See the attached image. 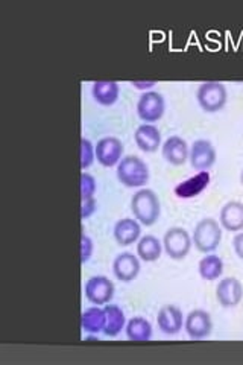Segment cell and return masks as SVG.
<instances>
[{"label":"cell","mask_w":243,"mask_h":365,"mask_svg":"<svg viewBox=\"0 0 243 365\" xmlns=\"http://www.w3.org/2000/svg\"><path fill=\"white\" fill-rule=\"evenodd\" d=\"M115 174L126 187H143L149 180V168L140 157L125 155L115 166Z\"/></svg>","instance_id":"2"},{"label":"cell","mask_w":243,"mask_h":365,"mask_svg":"<svg viewBox=\"0 0 243 365\" xmlns=\"http://www.w3.org/2000/svg\"><path fill=\"white\" fill-rule=\"evenodd\" d=\"M98 210V202L96 198H87L81 200V220H88L95 215Z\"/></svg>","instance_id":"28"},{"label":"cell","mask_w":243,"mask_h":365,"mask_svg":"<svg viewBox=\"0 0 243 365\" xmlns=\"http://www.w3.org/2000/svg\"><path fill=\"white\" fill-rule=\"evenodd\" d=\"M233 248L234 253L240 260H243V232H239L233 239Z\"/></svg>","instance_id":"29"},{"label":"cell","mask_w":243,"mask_h":365,"mask_svg":"<svg viewBox=\"0 0 243 365\" xmlns=\"http://www.w3.org/2000/svg\"><path fill=\"white\" fill-rule=\"evenodd\" d=\"M240 185L243 186V169H242V173H240Z\"/></svg>","instance_id":"31"},{"label":"cell","mask_w":243,"mask_h":365,"mask_svg":"<svg viewBox=\"0 0 243 365\" xmlns=\"http://www.w3.org/2000/svg\"><path fill=\"white\" fill-rule=\"evenodd\" d=\"M190 148L187 142L180 135H170L161 145V155L172 166H181L189 160Z\"/></svg>","instance_id":"13"},{"label":"cell","mask_w":243,"mask_h":365,"mask_svg":"<svg viewBox=\"0 0 243 365\" xmlns=\"http://www.w3.org/2000/svg\"><path fill=\"white\" fill-rule=\"evenodd\" d=\"M96 160L105 168L118 166L123 158V143L115 135H108L100 139L96 145Z\"/></svg>","instance_id":"8"},{"label":"cell","mask_w":243,"mask_h":365,"mask_svg":"<svg viewBox=\"0 0 243 365\" xmlns=\"http://www.w3.org/2000/svg\"><path fill=\"white\" fill-rule=\"evenodd\" d=\"M243 299V284L237 277H224L216 287V300L225 309L240 304Z\"/></svg>","instance_id":"11"},{"label":"cell","mask_w":243,"mask_h":365,"mask_svg":"<svg viewBox=\"0 0 243 365\" xmlns=\"http://www.w3.org/2000/svg\"><path fill=\"white\" fill-rule=\"evenodd\" d=\"M135 108L137 116L140 118V120H143L145 123H154L165 116L166 101L165 96L158 93V91H143L137 101Z\"/></svg>","instance_id":"5"},{"label":"cell","mask_w":243,"mask_h":365,"mask_svg":"<svg viewBox=\"0 0 243 365\" xmlns=\"http://www.w3.org/2000/svg\"><path fill=\"white\" fill-rule=\"evenodd\" d=\"M103 309H105V314H107V324H105V329H103V334L110 338L118 336L126 326L125 312L118 304H108V303L103 306Z\"/></svg>","instance_id":"24"},{"label":"cell","mask_w":243,"mask_h":365,"mask_svg":"<svg viewBox=\"0 0 243 365\" xmlns=\"http://www.w3.org/2000/svg\"><path fill=\"white\" fill-rule=\"evenodd\" d=\"M131 210L134 213V218L142 225H154L161 215L160 198L152 189H138L131 198Z\"/></svg>","instance_id":"1"},{"label":"cell","mask_w":243,"mask_h":365,"mask_svg":"<svg viewBox=\"0 0 243 365\" xmlns=\"http://www.w3.org/2000/svg\"><path fill=\"white\" fill-rule=\"evenodd\" d=\"M184 330H186L189 338L195 341L208 338L213 330L212 315L204 309L190 311L184 318Z\"/></svg>","instance_id":"7"},{"label":"cell","mask_w":243,"mask_h":365,"mask_svg":"<svg viewBox=\"0 0 243 365\" xmlns=\"http://www.w3.org/2000/svg\"><path fill=\"white\" fill-rule=\"evenodd\" d=\"M107 324V314L105 309L100 306L88 307L83 314H81V329L87 334L98 335L99 332H103Z\"/></svg>","instance_id":"20"},{"label":"cell","mask_w":243,"mask_h":365,"mask_svg":"<svg viewBox=\"0 0 243 365\" xmlns=\"http://www.w3.org/2000/svg\"><path fill=\"white\" fill-rule=\"evenodd\" d=\"M134 142L143 153H155L161 148V133L154 123H142L134 133Z\"/></svg>","instance_id":"17"},{"label":"cell","mask_w":243,"mask_h":365,"mask_svg":"<svg viewBox=\"0 0 243 365\" xmlns=\"http://www.w3.org/2000/svg\"><path fill=\"white\" fill-rule=\"evenodd\" d=\"M93 250L95 244L93 239H91L88 235L83 233L81 235V245H79V255H81V264H87V262L93 256Z\"/></svg>","instance_id":"27"},{"label":"cell","mask_w":243,"mask_h":365,"mask_svg":"<svg viewBox=\"0 0 243 365\" xmlns=\"http://www.w3.org/2000/svg\"><path fill=\"white\" fill-rule=\"evenodd\" d=\"M163 253V242L152 235L142 236L137 241V256L143 262H155Z\"/></svg>","instance_id":"21"},{"label":"cell","mask_w":243,"mask_h":365,"mask_svg":"<svg viewBox=\"0 0 243 365\" xmlns=\"http://www.w3.org/2000/svg\"><path fill=\"white\" fill-rule=\"evenodd\" d=\"M96 160V148L95 145L91 143V140L86 139L83 137L81 139V145H79V163H81V169L87 170L93 162Z\"/></svg>","instance_id":"25"},{"label":"cell","mask_w":243,"mask_h":365,"mask_svg":"<svg viewBox=\"0 0 243 365\" xmlns=\"http://www.w3.org/2000/svg\"><path fill=\"white\" fill-rule=\"evenodd\" d=\"M113 272L115 279L123 283L133 282L140 272V257L130 253V251H123L114 257Z\"/></svg>","instance_id":"12"},{"label":"cell","mask_w":243,"mask_h":365,"mask_svg":"<svg viewBox=\"0 0 243 365\" xmlns=\"http://www.w3.org/2000/svg\"><path fill=\"white\" fill-rule=\"evenodd\" d=\"M196 101L205 113L221 111L228 101L227 87L219 81H205L196 90Z\"/></svg>","instance_id":"4"},{"label":"cell","mask_w":243,"mask_h":365,"mask_svg":"<svg viewBox=\"0 0 243 365\" xmlns=\"http://www.w3.org/2000/svg\"><path fill=\"white\" fill-rule=\"evenodd\" d=\"M126 336L134 342H148L152 338V324L143 317H134L125 326Z\"/></svg>","instance_id":"23"},{"label":"cell","mask_w":243,"mask_h":365,"mask_svg":"<svg viewBox=\"0 0 243 365\" xmlns=\"http://www.w3.org/2000/svg\"><path fill=\"white\" fill-rule=\"evenodd\" d=\"M113 235L120 247L135 244L142 235V224L134 218H123L114 224Z\"/></svg>","instance_id":"15"},{"label":"cell","mask_w":243,"mask_h":365,"mask_svg":"<svg viewBox=\"0 0 243 365\" xmlns=\"http://www.w3.org/2000/svg\"><path fill=\"white\" fill-rule=\"evenodd\" d=\"M219 224L224 230L239 233L243 230V202L228 201L219 213Z\"/></svg>","instance_id":"18"},{"label":"cell","mask_w":243,"mask_h":365,"mask_svg":"<svg viewBox=\"0 0 243 365\" xmlns=\"http://www.w3.org/2000/svg\"><path fill=\"white\" fill-rule=\"evenodd\" d=\"M198 272L202 280L214 282L222 277L224 274V260L214 253H208L198 264Z\"/></svg>","instance_id":"22"},{"label":"cell","mask_w":243,"mask_h":365,"mask_svg":"<svg viewBox=\"0 0 243 365\" xmlns=\"http://www.w3.org/2000/svg\"><path fill=\"white\" fill-rule=\"evenodd\" d=\"M193 241L186 228L170 227L163 237V248L173 260H182L192 250Z\"/></svg>","instance_id":"6"},{"label":"cell","mask_w":243,"mask_h":365,"mask_svg":"<svg viewBox=\"0 0 243 365\" xmlns=\"http://www.w3.org/2000/svg\"><path fill=\"white\" fill-rule=\"evenodd\" d=\"M217 153L213 143L207 139H198L195 140L190 146L189 162L195 170H208L212 169L216 163Z\"/></svg>","instance_id":"9"},{"label":"cell","mask_w":243,"mask_h":365,"mask_svg":"<svg viewBox=\"0 0 243 365\" xmlns=\"http://www.w3.org/2000/svg\"><path fill=\"white\" fill-rule=\"evenodd\" d=\"M96 189H98L96 178L84 170V173L81 174V200L95 198Z\"/></svg>","instance_id":"26"},{"label":"cell","mask_w":243,"mask_h":365,"mask_svg":"<svg viewBox=\"0 0 243 365\" xmlns=\"http://www.w3.org/2000/svg\"><path fill=\"white\" fill-rule=\"evenodd\" d=\"M114 283L107 276H91L86 283V299L91 304H107L114 297Z\"/></svg>","instance_id":"10"},{"label":"cell","mask_w":243,"mask_h":365,"mask_svg":"<svg viewBox=\"0 0 243 365\" xmlns=\"http://www.w3.org/2000/svg\"><path fill=\"white\" fill-rule=\"evenodd\" d=\"M208 185H210V174H208V170H200L196 175L180 182V185L173 189V192H175V195L178 198L189 200L201 195Z\"/></svg>","instance_id":"16"},{"label":"cell","mask_w":243,"mask_h":365,"mask_svg":"<svg viewBox=\"0 0 243 365\" xmlns=\"http://www.w3.org/2000/svg\"><path fill=\"white\" fill-rule=\"evenodd\" d=\"M155 84H157V81H131L133 87H135L138 90H145V91H149Z\"/></svg>","instance_id":"30"},{"label":"cell","mask_w":243,"mask_h":365,"mask_svg":"<svg viewBox=\"0 0 243 365\" xmlns=\"http://www.w3.org/2000/svg\"><path fill=\"white\" fill-rule=\"evenodd\" d=\"M195 248L204 255L213 253L222 241V225L213 218H204L195 225L192 235Z\"/></svg>","instance_id":"3"},{"label":"cell","mask_w":243,"mask_h":365,"mask_svg":"<svg viewBox=\"0 0 243 365\" xmlns=\"http://www.w3.org/2000/svg\"><path fill=\"white\" fill-rule=\"evenodd\" d=\"M158 329L165 335H177L184 326L182 311L175 304H166L161 307L157 315Z\"/></svg>","instance_id":"14"},{"label":"cell","mask_w":243,"mask_h":365,"mask_svg":"<svg viewBox=\"0 0 243 365\" xmlns=\"http://www.w3.org/2000/svg\"><path fill=\"white\" fill-rule=\"evenodd\" d=\"M91 95L98 104L103 107H111L119 99L120 95V86L115 81H110V79H100V81H95L91 86Z\"/></svg>","instance_id":"19"}]
</instances>
